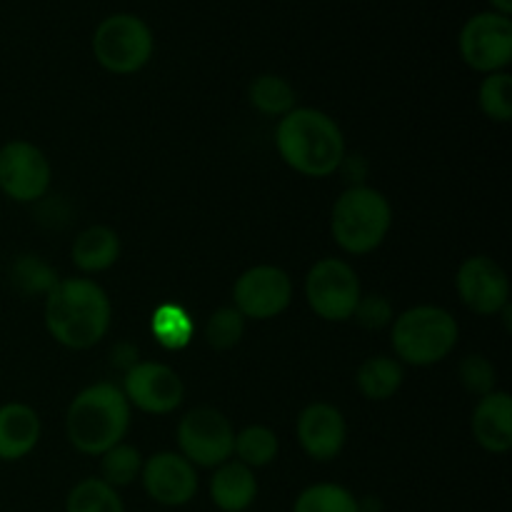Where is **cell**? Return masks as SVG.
Wrapping results in <instances>:
<instances>
[{"label": "cell", "mask_w": 512, "mask_h": 512, "mask_svg": "<svg viewBox=\"0 0 512 512\" xmlns=\"http://www.w3.org/2000/svg\"><path fill=\"white\" fill-rule=\"evenodd\" d=\"M113 305L88 278L58 280L45 295V328L70 350H88L108 335Z\"/></svg>", "instance_id": "1"}, {"label": "cell", "mask_w": 512, "mask_h": 512, "mask_svg": "<svg viewBox=\"0 0 512 512\" xmlns=\"http://www.w3.org/2000/svg\"><path fill=\"white\" fill-rule=\"evenodd\" d=\"M275 148L285 165L308 178H328L345 160V138L330 115L315 108H293L275 128Z\"/></svg>", "instance_id": "2"}, {"label": "cell", "mask_w": 512, "mask_h": 512, "mask_svg": "<svg viewBox=\"0 0 512 512\" xmlns=\"http://www.w3.org/2000/svg\"><path fill=\"white\" fill-rule=\"evenodd\" d=\"M130 428V403L113 383H95L80 390L68 405L65 433L83 455H103L123 443Z\"/></svg>", "instance_id": "3"}, {"label": "cell", "mask_w": 512, "mask_h": 512, "mask_svg": "<svg viewBox=\"0 0 512 512\" xmlns=\"http://www.w3.org/2000/svg\"><path fill=\"white\" fill-rule=\"evenodd\" d=\"M393 225V210L380 190L353 185L333 205L330 230L345 253L365 255L380 248Z\"/></svg>", "instance_id": "4"}, {"label": "cell", "mask_w": 512, "mask_h": 512, "mask_svg": "<svg viewBox=\"0 0 512 512\" xmlns=\"http://www.w3.org/2000/svg\"><path fill=\"white\" fill-rule=\"evenodd\" d=\"M458 320L438 305H418L393 320V350L403 363L435 365L448 358L458 345Z\"/></svg>", "instance_id": "5"}, {"label": "cell", "mask_w": 512, "mask_h": 512, "mask_svg": "<svg viewBox=\"0 0 512 512\" xmlns=\"http://www.w3.org/2000/svg\"><path fill=\"white\" fill-rule=\"evenodd\" d=\"M155 38L150 25L133 13H113L93 33V55L108 73L133 75L150 63Z\"/></svg>", "instance_id": "6"}, {"label": "cell", "mask_w": 512, "mask_h": 512, "mask_svg": "<svg viewBox=\"0 0 512 512\" xmlns=\"http://www.w3.org/2000/svg\"><path fill=\"white\" fill-rule=\"evenodd\" d=\"M360 295L363 290H360L358 273L345 260H318L305 278L308 305L318 318L328 320V323H345L353 318Z\"/></svg>", "instance_id": "7"}, {"label": "cell", "mask_w": 512, "mask_h": 512, "mask_svg": "<svg viewBox=\"0 0 512 512\" xmlns=\"http://www.w3.org/2000/svg\"><path fill=\"white\" fill-rule=\"evenodd\" d=\"M180 455L195 468H218L233 458V423L215 408H195L178 425Z\"/></svg>", "instance_id": "8"}, {"label": "cell", "mask_w": 512, "mask_h": 512, "mask_svg": "<svg viewBox=\"0 0 512 512\" xmlns=\"http://www.w3.org/2000/svg\"><path fill=\"white\" fill-rule=\"evenodd\" d=\"M460 58L478 73H500L512 60V20L495 10H483L460 28Z\"/></svg>", "instance_id": "9"}, {"label": "cell", "mask_w": 512, "mask_h": 512, "mask_svg": "<svg viewBox=\"0 0 512 512\" xmlns=\"http://www.w3.org/2000/svg\"><path fill=\"white\" fill-rule=\"evenodd\" d=\"M53 170L38 145L10 140L0 148V193L15 203H38L50 188Z\"/></svg>", "instance_id": "10"}, {"label": "cell", "mask_w": 512, "mask_h": 512, "mask_svg": "<svg viewBox=\"0 0 512 512\" xmlns=\"http://www.w3.org/2000/svg\"><path fill=\"white\" fill-rule=\"evenodd\" d=\"M293 300V280L283 268L255 265L233 285V308L245 320H270L285 313Z\"/></svg>", "instance_id": "11"}, {"label": "cell", "mask_w": 512, "mask_h": 512, "mask_svg": "<svg viewBox=\"0 0 512 512\" xmlns=\"http://www.w3.org/2000/svg\"><path fill=\"white\" fill-rule=\"evenodd\" d=\"M123 395L130 405L150 415H168L180 408L185 385L173 368L163 363H135L125 370Z\"/></svg>", "instance_id": "12"}, {"label": "cell", "mask_w": 512, "mask_h": 512, "mask_svg": "<svg viewBox=\"0 0 512 512\" xmlns=\"http://www.w3.org/2000/svg\"><path fill=\"white\" fill-rule=\"evenodd\" d=\"M140 483L153 503L163 508H183L198 495L200 480L195 465H190L183 455L163 450L143 460Z\"/></svg>", "instance_id": "13"}, {"label": "cell", "mask_w": 512, "mask_h": 512, "mask_svg": "<svg viewBox=\"0 0 512 512\" xmlns=\"http://www.w3.org/2000/svg\"><path fill=\"white\" fill-rule=\"evenodd\" d=\"M460 300L478 315H498L510 303V280L505 270L488 255L465 260L455 278Z\"/></svg>", "instance_id": "14"}, {"label": "cell", "mask_w": 512, "mask_h": 512, "mask_svg": "<svg viewBox=\"0 0 512 512\" xmlns=\"http://www.w3.org/2000/svg\"><path fill=\"white\" fill-rule=\"evenodd\" d=\"M348 438V425L343 413L330 403H313L300 413L298 418V440L305 455L318 463L335 460L343 450Z\"/></svg>", "instance_id": "15"}, {"label": "cell", "mask_w": 512, "mask_h": 512, "mask_svg": "<svg viewBox=\"0 0 512 512\" xmlns=\"http://www.w3.org/2000/svg\"><path fill=\"white\" fill-rule=\"evenodd\" d=\"M473 435L488 453L503 455L512 448V398L505 390L483 395L473 410Z\"/></svg>", "instance_id": "16"}, {"label": "cell", "mask_w": 512, "mask_h": 512, "mask_svg": "<svg viewBox=\"0 0 512 512\" xmlns=\"http://www.w3.org/2000/svg\"><path fill=\"white\" fill-rule=\"evenodd\" d=\"M40 440V418L30 405H0V460L15 463L35 450Z\"/></svg>", "instance_id": "17"}, {"label": "cell", "mask_w": 512, "mask_h": 512, "mask_svg": "<svg viewBox=\"0 0 512 512\" xmlns=\"http://www.w3.org/2000/svg\"><path fill=\"white\" fill-rule=\"evenodd\" d=\"M258 498V478L238 460L218 465L210 478V500L220 512H245Z\"/></svg>", "instance_id": "18"}, {"label": "cell", "mask_w": 512, "mask_h": 512, "mask_svg": "<svg viewBox=\"0 0 512 512\" xmlns=\"http://www.w3.org/2000/svg\"><path fill=\"white\" fill-rule=\"evenodd\" d=\"M73 263L83 273H103L113 268L120 255V238L108 225H93L85 228L78 238L73 240Z\"/></svg>", "instance_id": "19"}, {"label": "cell", "mask_w": 512, "mask_h": 512, "mask_svg": "<svg viewBox=\"0 0 512 512\" xmlns=\"http://www.w3.org/2000/svg\"><path fill=\"white\" fill-rule=\"evenodd\" d=\"M403 385V365L395 358L375 355L358 368V388L368 400H390Z\"/></svg>", "instance_id": "20"}, {"label": "cell", "mask_w": 512, "mask_h": 512, "mask_svg": "<svg viewBox=\"0 0 512 512\" xmlns=\"http://www.w3.org/2000/svg\"><path fill=\"white\" fill-rule=\"evenodd\" d=\"M250 105L268 118H283L295 108V90L285 78L273 73H263L250 83Z\"/></svg>", "instance_id": "21"}, {"label": "cell", "mask_w": 512, "mask_h": 512, "mask_svg": "<svg viewBox=\"0 0 512 512\" xmlns=\"http://www.w3.org/2000/svg\"><path fill=\"white\" fill-rule=\"evenodd\" d=\"M65 512H125L123 498L100 478H85L65 498Z\"/></svg>", "instance_id": "22"}, {"label": "cell", "mask_w": 512, "mask_h": 512, "mask_svg": "<svg viewBox=\"0 0 512 512\" xmlns=\"http://www.w3.org/2000/svg\"><path fill=\"white\" fill-rule=\"evenodd\" d=\"M278 450V435L265 428V425H250V428L235 433L233 455L238 458V463L248 465L250 470L265 468V465L273 463L278 458Z\"/></svg>", "instance_id": "23"}, {"label": "cell", "mask_w": 512, "mask_h": 512, "mask_svg": "<svg viewBox=\"0 0 512 512\" xmlns=\"http://www.w3.org/2000/svg\"><path fill=\"white\" fill-rule=\"evenodd\" d=\"M293 512H360L358 498L338 483L308 485L295 498Z\"/></svg>", "instance_id": "24"}, {"label": "cell", "mask_w": 512, "mask_h": 512, "mask_svg": "<svg viewBox=\"0 0 512 512\" xmlns=\"http://www.w3.org/2000/svg\"><path fill=\"white\" fill-rule=\"evenodd\" d=\"M143 473V455L133 445L118 443L108 453L100 455V480L118 488H128L135 480H140Z\"/></svg>", "instance_id": "25"}, {"label": "cell", "mask_w": 512, "mask_h": 512, "mask_svg": "<svg viewBox=\"0 0 512 512\" xmlns=\"http://www.w3.org/2000/svg\"><path fill=\"white\" fill-rule=\"evenodd\" d=\"M150 330H153L160 345L170 350H180L193 340V318L180 305L165 303L153 313Z\"/></svg>", "instance_id": "26"}, {"label": "cell", "mask_w": 512, "mask_h": 512, "mask_svg": "<svg viewBox=\"0 0 512 512\" xmlns=\"http://www.w3.org/2000/svg\"><path fill=\"white\" fill-rule=\"evenodd\" d=\"M480 108L495 123H510L512 120V78L510 73L500 70V73L485 75L480 83Z\"/></svg>", "instance_id": "27"}, {"label": "cell", "mask_w": 512, "mask_h": 512, "mask_svg": "<svg viewBox=\"0 0 512 512\" xmlns=\"http://www.w3.org/2000/svg\"><path fill=\"white\" fill-rule=\"evenodd\" d=\"M13 285L25 295H48V290L58 283V275L38 255H20L10 270Z\"/></svg>", "instance_id": "28"}, {"label": "cell", "mask_w": 512, "mask_h": 512, "mask_svg": "<svg viewBox=\"0 0 512 512\" xmlns=\"http://www.w3.org/2000/svg\"><path fill=\"white\" fill-rule=\"evenodd\" d=\"M245 318L235 308H218L205 323V340L215 350H230L243 340Z\"/></svg>", "instance_id": "29"}, {"label": "cell", "mask_w": 512, "mask_h": 512, "mask_svg": "<svg viewBox=\"0 0 512 512\" xmlns=\"http://www.w3.org/2000/svg\"><path fill=\"white\" fill-rule=\"evenodd\" d=\"M458 375H460V383H463V388L468 390L470 395H478V398L493 393L495 383H498L495 365L490 363L485 355H468V358L460 363Z\"/></svg>", "instance_id": "30"}, {"label": "cell", "mask_w": 512, "mask_h": 512, "mask_svg": "<svg viewBox=\"0 0 512 512\" xmlns=\"http://www.w3.org/2000/svg\"><path fill=\"white\" fill-rule=\"evenodd\" d=\"M353 318L358 320L363 328L380 330L385 325L393 323V305L383 295H360L358 305H355Z\"/></svg>", "instance_id": "31"}, {"label": "cell", "mask_w": 512, "mask_h": 512, "mask_svg": "<svg viewBox=\"0 0 512 512\" xmlns=\"http://www.w3.org/2000/svg\"><path fill=\"white\" fill-rule=\"evenodd\" d=\"M113 355H115V358H118V360H115V363H118L123 370L133 368V365L138 363V360H135V358H138V348H133V345H125V343L115 345Z\"/></svg>", "instance_id": "32"}, {"label": "cell", "mask_w": 512, "mask_h": 512, "mask_svg": "<svg viewBox=\"0 0 512 512\" xmlns=\"http://www.w3.org/2000/svg\"><path fill=\"white\" fill-rule=\"evenodd\" d=\"M488 3L493 5L495 13L508 15V18H510V13H512V0H488Z\"/></svg>", "instance_id": "33"}]
</instances>
